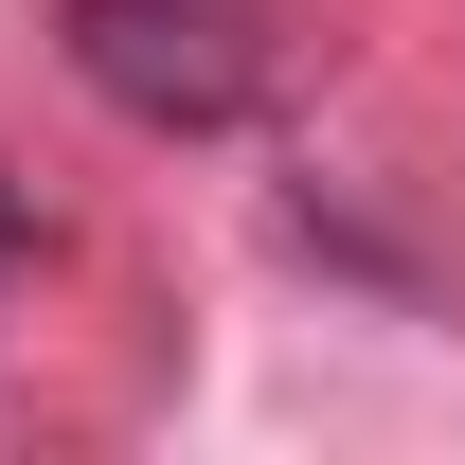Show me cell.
<instances>
[{"label":"cell","instance_id":"obj_2","mask_svg":"<svg viewBox=\"0 0 465 465\" xmlns=\"http://www.w3.org/2000/svg\"><path fill=\"white\" fill-rule=\"evenodd\" d=\"M0 287H18V179H0Z\"/></svg>","mask_w":465,"mask_h":465},{"label":"cell","instance_id":"obj_1","mask_svg":"<svg viewBox=\"0 0 465 465\" xmlns=\"http://www.w3.org/2000/svg\"><path fill=\"white\" fill-rule=\"evenodd\" d=\"M72 72H90L125 125H232L269 90V54H251L232 0H72Z\"/></svg>","mask_w":465,"mask_h":465}]
</instances>
